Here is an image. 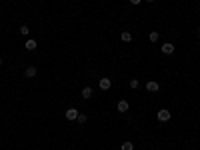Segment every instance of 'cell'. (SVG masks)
I'll return each instance as SVG.
<instances>
[{
	"label": "cell",
	"instance_id": "1",
	"mask_svg": "<svg viewBox=\"0 0 200 150\" xmlns=\"http://www.w3.org/2000/svg\"><path fill=\"white\" fill-rule=\"evenodd\" d=\"M156 118H158L160 122H168V120H170V110H166V108H162V110H158Z\"/></svg>",
	"mask_w": 200,
	"mask_h": 150
},
{
	"label": "cell",
	"instance_id": "2",
	"mask_svg": "<svg viewBox=\"0 0 200 150\" xmlns=\"http://www.w3.org/2000/svg\"><path fill=\"white\" fill-rule=\"evenodd\" d=\"M110 86H112V80L110 78H106V76L100 78V88H102V90H110Z\"/></svg>",
	"mask_w": 200,
	"mask_h": 150
},
{
	"label": "cell",
	"instance_id": "3",
	"mask_svg": "<svg viewBox=\"0 0 200 150\" xmlns=\"http://www.w3.org/2000/svg\"><path fill=\"white\" fill-rule=\"evenodd\" d=\"M146 90H148V92H158V90H160L158 82H154V80H150V82H146Z\"/></svg>",
	"mask_w": 200,
	"mask_h": 150
},
{
	"label": "cell",
	"instance_id": "4",
	"mask_svg": "<svg viewBox=\"0 0 200 150\" xmlns=\"http://www.w3.org/2000/svg\"><path fill=\"white\" fill-rule=\"evenodd\" d=\"M162 54H172L174 52V44H170V42H166V44H162Z\"/></svg>",
	"mask_w": 200,
	"mask_h": 150
},
{
	"label": "cell",
	"instance_id": "5",
	"mask_svg": "<svg viewBox=\"0 0 200 150\" xmlns=\"http://www.w3.org/2000/svg\"><path fill=\"white\" fill-rule=\"evenodd\" d=\"M66 118L68 120H76V118H78V110H76V108H68L66 110Z\"/></svg>",
	"mask_w": 200,
	"mask_h": 150
},
{
	"label": "cell",
	"instance_id": "6",
	"mask_svg": "<svg viewBox=\"0 0 200 150\" xmlns=\"http://www.w3.org/2000/svg\"><path fill=\"white\" fill-rule=\"evenodd\" d=\"M128 108H130V106H128V102H126V100H120L118 104H116V110H118V112H126Z\"/></svg>",
	"mask_w": 200,
	"mask_h": 150
},
{
	"label": "cell",
	"instance_id": "7",
	"mask_svg": "<svg viewBox=\"0 0 200 150\" xmlns=\"http://www.w3.org/2000/svg\"><path fill=\"white\" fill-rule=\"evenodd\" d=\"M24 76H26V78H34V76H36V66H28L26 72H24Z\"/></svg>",
	"mask_w": 200,
	"mask_h": 150
},
{
	"label": "cell",
	"instance_id": "8",
	"mask_svg": "<svg viewBox=\"0 0 200 150\" xmlns=\"http://www.w3.org/2000/svg\"><path fill=\"white\" fill-rule=\"evenodd\" d=\"M26 50H36V40H32V38H28L26 40Z\"/></svg>",
	"mask_w": 200,
	"mask_h": 150
},
{
	"label": "cell",
	"instance_id": "9",
	"mask_svg": "<svg viewBox=\"0 0 200 150\" xmlns=\"http://www.w3.org/2000/svg\"><path fill=\"white\" fill-rule=\"evenodd\" d=\"M92 96V88H90V86H84V88H82V98H90Z\"/></svg>",
	"mask_w": 200,
	"mask_h": 150
},
{
	"label": "cell",
	"instance_id": "10",
	"mask_svg": "<svg viewBox=\"0 0 200 150\" xmlns=\"http://www.w3.org/2000/svg\"><path fill=\"white\" fill-rule=\"evenodd\" d=\"M122 150H134V144L130 142V140H126V142L122 144Z\"/></svg>",
	"mask_w": 200,
	"mask_h": 150
},
{
	"label": "cell",
	"instance_id": "11",
	"mask_svg": "<svg viewBox=\"0 0 200 150\" xmlns=\"http://www.w3.org/2000/svg\"><path fill=\"white\" fill-rule=\"evenodd\" d=\"M120 38L124 40V42H130V40H132V34H130V32H122V36H120Z\"/></svg>",
	"mask_w": 200,
	"mask_h": 150
},
{
	"label": "cell",
	"instance_id": "12",
	"mask_svg": "<svg viewBox=\"0 0 200 150\" xmlns=\"http://www.w3.org/2000/svg\"><path fill=\"white\" fill-rule=\"evenodd\" d=\"M28 32H30L28 26H20V34H22V36H28Z\"/></svg>",
	"mask_w": 200,
	"mask_h": 150
},
{
	"label": "cell",
	"instance_id": "13",
	"mask_svg": "<svg viewBox=\"0 0 200 150\" xmlns=\"http://www.w3.org/2000/svg\"><path fill=\"white\" fill-rule=\"evenodd\" d=\"M148 38H150V42H158V32H150Z\"/></svg>",
	"mask_w": 200,
	"mask_h": 150
},
{
	"label": "cell",
	"instance_id": "14",
	"mask_svg": "<svg viewBox=\"0 0 200 150\" xmlns=\"http://www.w3.org/2000/svg\"><path fill=\"white\" fill-rule=\"evenodd\" d=\"M138 84H140V82H138L136 78H132V80H130V88H132V90H136V88H138Z\"/></svg>",
	"mask_w": 200,
	"mask_h": 150
},
{
	"label": "cell",
	"instance_id": "15",
	"mask_svg": "<svg viewBox=\"0 0 200 150\" xmlns=\"http://www.w3.org/2000/svg\"><path fill=\"white\" fill-rule=\"evenodd\" d=\"M76 122L84 124V122H86V114H78V118H76Z\"/></svg>",
	"mask_w": 200,
	"mask_h": 150
},
{
	"label": "cell",
	"instance_id": "16",
	"mask_svg": "<svg viewBox=\"0 0 200 150\" xmlns=\"http://www.w3.org/2000/svg\"><path fill=\"white\" fill-rule=\"evenodd\" d=\"M130 4H134V6H136V4H140V0H130Z\"/></svg>",
	"mask_w": 200,
	"mask_h": 150
},
{
	"label": "cell",
	"instance_id": "17",
	"mask_svg": "<svg viewBox=\"0 0 200 150\" xmlns=\"http://www.w3.org/2000/svg\"><path fill=\"white\" fill-rule=\"evenodd\" d=\"M0 66H2V58H0Z\"/></svg>",
	"mask_w": 200,
	"mask_h": 150
},
{
	"label": "cell",
	"instance_id": "18",
	"mask_svg": "<svg viewBox=\"0 0 200 150\" xmlns=\"http://www.w3.org/2000/svg\"><path fill=\"white\" fill-rule=\"evenodd\" d=\"M146 2H154V0H146Z\"/></svg>",
	"mask_w": 200,
	"mask_h": 150
},
{
	"label": "cell",
	"instance_id": "19",
	"mask_svg": "<svg viewBox=\"0 0 200 150\" xmlns=\"http://www.w3.org/2000/svg\"><path fill=\"white\" fill-rule=\"evenodd\" d=\"M198 34H200V28H198Z\"/></svg>",
	"mask_w": 200,
	"mask_h": 150
},
{
	"label": "cell",
	"instance_id": "20",
	"mask_svg": "<svg viewBox=\"0 0 200 150\" xmlns=\"http://www.w3.org/2000/svg\"><path fill=\"white\" fill-rule=\"evenodd\" d=\"M0 146H2V142H0Z\"/></svg>",
	"mask_w": 200,
	"mask_h": 150
}]
</instances>
